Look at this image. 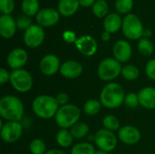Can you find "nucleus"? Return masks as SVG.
Returning a JSON list of instances; mask_svg holds the SVG:
<instances>
[{"instance_id":"nucleus-32","label":"nucleus","mask_w":155,"mask_h":154,"mask_svg":"<svg viewBox=\"0 0 155 154\" xmlns=\"http://www.w3.org/2000/svg\"><path fill=\"white\" fill-rule=\"evenodd\" d=\"M134 6V0H116L115 9L120 14H128Z\"/></svg>"},{"instance_id":"nucleus-12","label":"nucleus","mask_w":155,"mask_h":154,"mask_svg":"<svg viewBox=\"0 0 155 154\" xmlns=\"http://www.w3.org/2000/svg\"><path fill=\"white\" fill-rule=\"evenodd\" d=\"M59 19V12L54 8H44L36 15V22L42 27L54 26L58 23Z\"/></svg>"},{"instance_id":"nucleus-17","label":"nucleus","mask_w":155,"mask_h":154,"mask_svg":"<svg viewBox=\"0 0 155 154\" xmlns=\"http://www.w3.org/2000/svg\"><path fill=\"white\" fill-rule=\"evenodd\" d=\"M114 58L120 63H126L131 59L133 50L131 44L124 40H119L116 42L113 48Z\"/></svg>"},{"instance_id":"nucleus-40","label":"nucleus","mask_w":155,"mask_h":154,"mask_svg":"<svg viewBox=\"0 0 155 154\" xmlns=\"http://www.w3.org/2000/svg\"><path fill=\"white\" fill-rule=\"evenodd\" d=\"M78 1H79L80 5L83 7H90L94 5V3L96 2L95 0H78Z\"/></svg>"},{"instance_id":"nucleus-35","label":"nucleus","mask_w":155,"mask_h":154,"mask_svg":"<svg viewBox=\"0 0 155 154\" xmlns=\"http://www.w3.org/2000/svg\"><path fill=\"white\" fill-rule=\"evenodd\" d=\"M15 8L14 0H0V11L3 15H10Z\"/></svg>"},{"instance_id":"nucleus-22","label":"nucleus","mask_w":155,"mask_h":154,"mask_svg":"<svg viewBox=\"0 0 155 154\" xmlns=\"http://www.w3.org/2000/svg\"><path fill=\"white\" fill-rule=\"evenodd\" d=\"M55 139H56V143H58V145L61 146L62 148L70 147L73 144L74 140L70 130L68 129H60L56 133Z\"/></svg>"},{"instance_id":"nucleus-34","label":"nucleus","mask_w":155,"mask_h":154,"mask_svg":"<svg viewBox=\"0 0 155 154\" xmlns=\"http://www.w3.org/2000/svg\"><path fill=\"white\" fill-rule=\"evenodd\" d=\"M15 23H16L17 28L21 30H26L32 25V19L30 18V16L24 15L18 16L15 20Z\"/></svg>"},{"instance_id":"nucleus-25","label":"nucleus","mask_w":155,"mask_h":154,"mask_svg":"<svg viewBox=\"0 0 155 154\" xmlns=\"http://www.w3.org/2000/svg\"><path fill=\"white\" fill-rule=\"evenodd\" d=\"M39 9L38 0H23L22 2V11L27 16H33L37 15Z\"/></svg>"},{"instance_id":"nucleus-37","label":"nucleus","mask_w":155,"mask_h":154,"mask_svg":"<svg viewBox=\"0 0 155 154\" xmlns=\"http://www.w3.org/2000/svg\"><path fill=\"white\" fill-rule=\"evenodd\" d=\"M63 39H64L67 44L75 43V41L77 40L75 33L73 32V31H71V30H67V31H64V32L63 33Z\"/></svg>"},{"instance_id":"nucleus-28","label":"nucleus","mask_w":155,"mask_h":154,"mask_svg":"<svg viewBox=\"0 0 155 154\" xmlns=\"http://www.w3.org/2000/svg\"><path fill=\"white\" fill-rule=\"evenodd\" d=\"M138 51L143 56H150L153 54L154 47L153 43L148 38H141L137 44Z\"/></svg>"},{"instance_id":"nucleus-24","label":"nucleus","mask_w":155,"mask_h":154,"mask_svg":"<svg viewBox=\"0 0 155 154\" xmlns=\"http://www.w3.org/2000/svg\"><path fill=\"white\" fill-rule=\"evenodd\" d=\"M102 103L100 101L98 100H94V99H91L85 102V103L84 104V113L88 115V116H94L96 115L102 107Z\"/></svg>"},{"instance_id":"nucleus-43","label":"nucleus","mask_w":155,"mask_h":154,"mask_svg":"<svg viewBox=\"0 0 155 154\" xmlns=\"http://www.w3.org/2000/svg\"><path fill=\"white\" fill-rule=\"evenodd\" d=\"M152 35V31L150 30V29H144V31H143V36H144V38H148L149 39V37Z\"/></svg>"},{"instance_id":"nucleus-14","label":"nucleus","mask_w":155,"mask_h":154,"mask_svg":"<svg viewBox=\"0 0 155 154\" xmlns=\"http://www.w3.org/2000/svg\"><path fill=\"white\" fill-rule=\"evenodd\" d=\"M118 139L127 145H134L140 142L141 133L138 128L132 125H125L118 131Z\"/></svg>"},{"instance_id":"nucleus-42","label":"nucleus","mask_w":155,"mask_h":154,"mask_svg":"<svg viewBox=\"0 0 155 154\" xmlns=\"http://www.w3.org/2000/svg\"><path fill=\"white\" fill-rule=\"evenodd\" d=\"M45 154H65V152L58 149H52V150L47 151Z\"/></svg>"},{"instance_id":"nucleus-16","label":"nucleus","mask_w":155,"mask_h":154,"mask_svg":"<svg viewBox=\"0 0 155 154\" xmlns=\"http://www.w3.org/2000/svg\"><path fill=\"white\" fill-rule=\"evenodd\" d=\"M83 65L75 60H68L61 64L59 73L66 79L78 78L83 74Z\"/></svg>"},{"instance_id":"nucleus-27","label":"nucleus","mask_w":155,"mask_h":154,"mask_svg":"<svg viewBox=\"0 0 155 154\" xmlns=\"http://www.w3.org/2000/svg\"><path fill=\"white\" fill-rule=\"evenodd\" d=\"M139 74H140V71L138 67L134 64H127L122 68L121 75L128 81L136 80L139 77Z\"/></svg>"},{"instance_id":"nucleus-2","label":"nucleus","mask_w":155,"mask_h":154,"mask_svg":"<svg viewBox=\"0 0 155 154\" xmlns=\"http://www.w3.org/2000/svg\"><path fill=\"white\" fill-rule=\"evenodd\" d=\"M124 88L117 83H108L101 91L100 102L102 105L107 109H114L121 106L125 98Z\"/></svg>"},{"instance_id":"nucleus-6","label":"nucleus","mask_w":155,"mask_h":154,"mask_svg":"<svg viewBox=\"0 0 155 154\" xmlns=\"http://www.w3.org/2000/svg\"><path fill=\"white\" fill-rule=\"evenodd\" d=\"M10 84L18 93H25L29 92L34 84L31 74L25 69L13 70L10 73Z\"/></svg>"},{"instance_id":"nucleus-5","label":"nucleus","mask_w":155,"mask_h":154,"mask_svg":"<svg viewBox=\"0 0 155 154\" xmlns=\"http://www.w3.org/2000/svg\"><path fill=\"white\" fill-rule=\"evenodd\" d=\"M121 63L114 58H104L97 67V74L103 81H113L116 79L122 73Z\"/></svg>"},{"instance_id":"nucleus-18","label":"nucleus","mask_w":155,"mask_h":154,"mask_svg":"<svg viewBox=\"0 0 155 154\" xmlns=\"http://www.w3.org/2000/svg\"><path fill=\"white\" fill-rule=\"evenodd\" d=\"M16 23L10 15H2L0 16V34L2 37L12 38L16 31Z\"/></svg>"},{"instance_id":"nucleus-44","label":"nucleus","mask_w":155,"mask_h":154,"mask_svg":"<svg viewBox=\"0 0 155 154\" xmlns=\"http://www.w3.org/2000/svg\"><path fill=\"white\" fill-rule=\"evenodd\" d=\"M95 154H109L108 152H105V151H103V150H97L96 152H95Z\"/></svg>"},{"instance_id":"nucleus-9","label":"nucleus","mask_w":155,"mask_h":154,"mask_svg":"<svg viewBox=\"0 0 155 154\" xmlns=\"http://www.w3.org/2000/svg\"><path fill=\"white\" fill-rule=\"evenodd\" d=\"M1 138L6 143L17 142L23 134V126L19 122H5L1 126Z\"/></svg>"},{"instance_id":"nucleus-36","label":"nucleus","mask_w":155,"mask_h":154,"mask_svg":"<svg viewBox=\"0 0 155 154\" xmlns=\"http://www.w3.org/2000/svg\"><path fill=\"white\" fill-rule=\"evenodd\" d=\"M145 74L151 80L155 81V59L150 60L145 66Z\"/></svg>"},{"instance_id":"nucleus-39","label":"nucleus","mask_w":155,"mask_h":154,"mask_svg":"<svg viewBox=\"0 0 155 154\" xmlns=\"http://www.w3.org/2000/svg\"><path fill=\"white\" fill-rule=\"evenodd\" d=\"M9 81H10V73L5 68H1L0 69V84H5V83Z\"/></svg>"},{"instance_id":"nucleus-41","label":"nucleus","mask_w":155,"mask_h":154,"mask_svg":"<svg viewBox=\"0 0 155 154\" xmlns=\"http://www.w3.org/2000/svg\"><path fill=\"white\" fill-rule=\"evenodd\" d=\"M101 38H102V40H103L104 42H107V41H109L110 38H111V34H110L109 32L104 31V33H102Z\"/></svg>"},{"instance_id":"nucleus-38","label":"nucleus","mask_w":155,"mask_h":154,"mask_svg":"<svg viewBox=\"0 0 155 154\" xmlns=\"http://www.w3.org/2000/svg\"><path fill=\"white\" fill-rule=\"evenodd\" d=\"M56 102L59 104V106H64L68 104L69 102V95L66 93H60L55 96Z\"/></svg>"},{"instance_id":"nucleus-8","label":"nucleus","mask_w":155,"mask_h":154,"mask_svg":"<svg viewBox=\"0 0 155 154\" xmlns=\"http://www.w3.org/2000/svg\"><path fill=\"white\" fill-rule=\"evenodd\" d=\"M117 138L114 132H111L106 129H100L96 132L94 137L95 145L103 151L112 152L117 146Z\"/></svg>"},{"instance_id":"nucleus-11","label":"nucleus","mask_w":155,"mask_h":154,"mask_svg":"<svg viewBox=\"0 0 155 154\" xmlns=\"http://www.w3.org/2000/svg\"><path fill=\"white\" fill-rule=\"evenodd\" d=\"M40 71L46 76H52L59 72L61 64L59 58L52 54L45 55L39 64Z\"/></svg>"},{"instance_id":"nucleus-7","label":"nucleus","mask_w":155,"mask_h":154,"mask_svg":"<svg viewBox=\"0 0 155 154\" xmlns=\"http://www.w3.org/2000/svg\"><path fill=\"white\" fill-rule=\"evenodd\" d=\"M122 29L125 37L131 40L140 39L144 31L140 18L134 14H129L124 18Z\"/></svg>"},{"instance_id":"nucleus-30","label":"nucleus","mask_w":155,"mask_h":154,"mask_svg":"<svg viewBox=\"0 0 155 154\" xmlns=\"http://www.w3.org/2000/svg\"><path fill=\"white\" fill-rule=\"evenodd\" d=\"M103 125L104 129L109 130L111 132L119 131L120 130V122L117 117L114 114H108L103 119Z\"/></svg>"},{"instance_id":"nucleus-15","label":"nucleus","mask_w":155,"mask_h":154,"mask_svg":"<svg viewBox=\"0 0 155 154\" xmlns=\"http://www.w3.org/2000/svg\"><path fill=\"white\" fill-rule=\"evenodd\" d=\"M74 44L77 50L85 56L94 55L98 48L96 40L90 35H83L80 38H77Z\"/></svg>"},{"instance_id":"nucleus-31","label":"nucleus","mask_w":155,"mask_h":154,"mask_svg":"<svg viewBox=\"0 0 155 154\" xmlns=\"http://www.w3.org/2000/svg\"><path fill=\"white\" fill-rule=\"evenodd\" d=\"M29 150L32 154H45L46 145L45 143L39 138L34 139L29 144Z\"/></svg>"},{"instance_id":"nucleus-21","label":"nucleus","mask_w":155,"mask_h":154,"mask_svg":"<svg viewBox=\"0 0 155 154\" xmlns=\"http://www.w3.org/2000/svg\"><path fill=\"white\" fill-rule=\"evenodd\" d=\"M80 4L78 0H60L58 12L64 16H71L77 11Z\"/></svg>"},{"instance_id":"nucleus-3","label":"nucleus","mask_w":155,"mask_h":154,"mask_svg":"<svg viewBox=\"0 0 155 154\" xmlns=\"http://www.w3.org/2000/svg\"><path fill=\"white\" fill-rule=\"evenodd\" d=\"M59 109V104L55 97L48 94H41L36 96L32 103V110L34 113L40 119L49 120L54 118Z\"/></svg>"},{"instance_id":"nucleus-4","label":"nucleus","mask_w":155,"mask_h":154,"mask_svg":"<svg viewBox=\"0 0 155 154\" xmlns=\"http://www.w3.org/2000/svg\"><path fill=\"white\" fill-rule=\"evenodd\" d=\"M80 117V109L74 104L68 103L59 107L54 116V120L58 127L61 129H70L79 122Z\"/></svg>"},{"instance_id":"nucleus-19","label":"nucleus","mask_w":155,"mask_h":154,"mask_svg":"<svg viewBox=\"0 0 155 154\" xmlns=\"http://www.w3.org/2000/svg\"><path fill=\"white\" fill-rule=\"evenodd\" d=\"M139 103L145 109H155V88L152 86L143 87L138 93Z\"/></svg>"},{"instance_id":"nucleus-26","label":"nucleus","mask_w":155,"mask_h":154,"mask_svg":"<svg viewBox=\"0 0 155 154\" xmlns=\"http://www.w3.org/2000/svg\"><path fill=\"white\" fill-rule=\"evenodd\" d=\"M95 152L94 145L87 142L79 143L71 149V154H95Z\"/></svg>"},{"instance_id":"nucleus-23","label":"nucleus","mask_w":155,"mask_h":154,"mask_svg":"<svg viewBox=\"0 0 155 154\" xmlns=\"http://www.w3.org/2000/svg\"><path fill=\"white\" fill-rule=\"evenodd\" d=\"M70 132L74 139H82L89 133V126L83 122H78L70 128Z\"/></svg>"},{"instance_id":"nucleus-10","label":"nucleus","mask_w":155,"mask_h":154,"mask_svg":"<svg viewBox=\"0 0 155 154\" xmlns=\"http://www.w3.org/2000/svg\"><path fill=\"white\" fill-rule=\"evenodd\" d=\"M45 40V31L39 25H32L25 31L24 42L29 48H36L40 46Z\"/></svg>"},{"instance_id":"nucleus-1","label":"nucleus","mask_w":155,"mask_h":154,"mask_svg":"<svg viewBox=\"0 0 155 154\" xmlns=\"http://www.w3.org/2000/svg\"><path fill=\"white\" fill-rule=\"evenodd\" d=\"M22 101L15 95H5L0 100V115L6 122H19L24 116Z\"/></svg>"},{"instance_id":"nucleus-20","label":"nucleus","mask_w":155,"mask_h":154,"mask_svg":"<svg viewBox=\"0 0 155 154\" xmlns=\"http://www.w3.org/2000/svg\"><path fill=\"white\" fill-rule=\"evenodd\" d=\"M122 25H123V20L121 16L116 13H111L104 18V31L109 32L110 34L119 31V29L122 28Z\"/></svg>"},{"instance_id":"nucleus-13","label":"nucleus","mask_w":155,"mask_h":154,"mask_svg":"<svg viewBox=\"0 0 155 154\" xmlns=\"http://www.w3.org/2000/svg\"><path fill=\"white\" fill-rule=\"evenodd\" d=\"M28 60V54L25 49L22 48H15L13 49L6 58L7 65L12 70L22 69L23 66L25 65Z\"/></svg>"},{"instance_id":"nucleus-29","label":"nucleus","mask_w":155,"mask_h":154,"mask_svg":"<svg viewBox=\"0 0 155 154\" xmlns=\"http://www.w3.org/2000/svg\"><path fill=\"white\" fill-rule=\"evenodd\" d=\"M109 6L105 0H97L93 5V13L95 16L102 18L108 15Z\"/></svg>"},{"instance_id":"nucleus-33","label":"nucleus","mask_w":155,"mask_h":154,"mask_svg":"<svg viewBox=\"0 0 155 154\" xmlns=\"http://www.w3.org/2000/svg\"><path fill=\"white\" fill-rule=\"evenodd\" d=\"M124 103L125 104L126 107L130 109H134L136 108L140 103H139V98H138V93H129L125 95L124 102Z\"/></svg>"}]
</instances>
